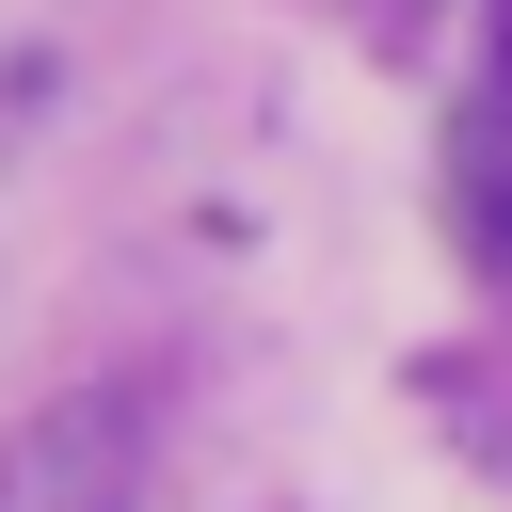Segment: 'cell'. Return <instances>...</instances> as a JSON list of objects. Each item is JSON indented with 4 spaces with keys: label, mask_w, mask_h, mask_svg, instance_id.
Masks as SVG:
<instances>
[{
    "label": "cell",
    "mask_w": 512,
    "mask_h": 512,
    "mask_svg": "<svg viewBox=\"0 0 512 512\" xmlns=\"http://www.w3.org/2000/svg\"><path fill=\"white\" fill-rule=\"evenodd\" d=\"M0 512H128V416L112 400H48L0 448Z\"/></svg>",
    "instance_id": "6da1fadb"
},
{
    "label": "cell",
    "mask_w": 512,
    "mask_h": 512,
    "mask_svg": "<svg viewBox=\"0 0 512 512\" xmlns=\"http://www.w3.org/2000/svg\"><path fill=\"white\" fill-rule=\"evenodd\" d=\"M448 240L480 256V272H512V64L464 96V128H448Z\"/></svg>",
    "instance_id": "7a4b0ae2"
},
{
    "label": "cell",
    "mask_w": 512,
    "mask_h": 512,
    "mask_svg": "<svg viewBox=\"0 0 512 512\" xmlns=\"http://www.w3.org/2000/svg\"><path fill=\"white\" fill-rule=\"evenodd\" d=\"M496 64H512V0H496Z\"/></svg>",
    "instance_id": "3957f363"
}]
</instances>
